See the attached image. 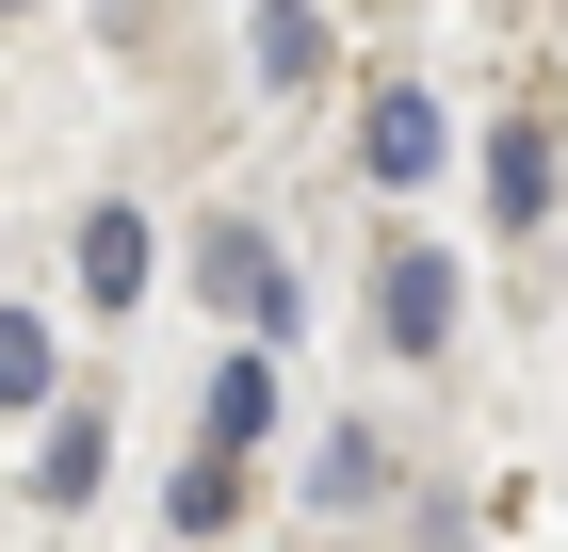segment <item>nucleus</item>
<instances>
[{
  "label": "nucleus",
  "mask_w": 568,
  "mask_h": 552,
  "mask_svg": "<svg viewBox=\"0 0 568 552\" xmlns=\"http://www.w3.org/2000/svg\"><path fill=\"white\" fill-rule=\"evenodd\" d=\"M195 293H212L227 325H261V341H276V325H293V260H276L261 228H212V244H195Z\"/></svg>",
  "instance_id": "nucleus-1"
},
{
  "label": "nucleus",
  "mask_w": 568,
  "mask_h": 552,
  "mask_svg": "<svg viewBox=\"0 0 568 552\" xmlns=\"http://www.w3.org/2000/svg\"><path fill=\"white\" fill-rule=\"evenodd\" d=\"M438 147H455V130H438V98H423V82H374V114H357V163L390 179V195H423V179H438Z\"/></svg>",
  "instance_id": "nucleus-2"
},
{
  "label": "nucleus",
  "mask_w": 568,
  "mask_h": 552,
  "mask_svg": "<svg viewBox=\"0 0 568 552\" xmlns=\"http://www.w3.org/2000/svg\"><path fill=\"white\" fill-rule=\"evenodd\" d=\"M374 309H390V358H438V341H455V260H438V244H390Z\"/></svg>",
  "instance_id": "nucleus-3"
},
{
  "label": "nucleus",
  "mask_w": 568,
  "mask_h": 552,
  "mask_svg": "<svg viewBox=\"0 0 568 552\" xmlns=\"http://www.w3.org/2000/svg\"><path fill=\"white\" fill-rule=\"evenodd\" d=\"M487 212H504V228H536V212H552V130H536V114H504V130H487Z\"/></svg>",
  "instance_id": "nucleus-4"
},
{
  "label": "nucleus",
  "mask_w": 568,
  "mask_h": 552,
  "mask_svg": "<svg viewBox=\"0 0 568 552\" xmlns=\"http://www.w3.org/2000/svg\"><path fill=\"white\" fill-rule=\"evenodd\" d=\"M82 293H98V309L146 293V212H131V195H98V212H82Z\"/></svg>",
  "instance_id": "nucleus-5"
},
{
  "label": "nucleus",
  "mask_w": 568,
  "mask_h": 552,
  "mask_svg": "<svg viewBox=\"0 0 568 552\" xmlns=\"http://www.w3.org/2000/svg\"><path fill=\"white\" fill-rule=\"evenodd\" d=\"M195 423H212V455H244V439L276 423V358H261V341H244V358L212 374V407H195Z\"/></svg>",
  "instance_id": "nucleus-6"
},
{
  "label": "nucleus",
  "mask_w": 568,
  "mask_h": 552,
  "mask_svg": "<svg viewBox=\"0 0 568 552\" xmlns=\"http://www.w3.org/2000/svg\"><path fill=\"white\" fill-rule=\"evenodd\" d=\"M244 49H261V82H325V17H308V0H261Z\"/></svg>",
  "instance_id": "nucleus-7"
},
{
  "label": "nucleus",
  "mask_w": 568,
  "mask_h": 552,
  "mask_svg": "<svg viewBox=\"0 0 568 552\" xmlns=\"http://www.w3.org/2000/svg\"><path fill=\"white\" fill-rule=\"evenodd\" d=\"M98 455H114V439H98V407H65V423H49V455H33V504H98Z\"/></svg>",
  "instance_id": "nucleus-8"
},
{
  "label": "nucleus",
  "mask_w": 568,
  "mask_h": 552,
  "mask_svg": "<svg viewBox=\"0 0 568 552\" xmlns=\"http://www.w3.org/2000/svg\"><path fill=\"white\" fill-rule=\"evenodd\" d=\"M374 488H390V439L342 423V439H325V471H308V504H374Z\"/></svg>",
  "instance_id": "nucleus-9"
},
{
  "label": "nucleus",
  "mask_w": 568,
  "mask_h": 552,
  "mask_svg": "<svg viewBox=\"0 0 568 552\" xmlns=\"http://www.w3.org/2000/svg\"><path fill=\"white\" fill-rule=\"evenodd\" d=\"M0 407H49V325L33 309H0Z\"/></svg>",
  "instance_id": "nucleus-10"
},
{
  "label": "nucleus",
  "mask_w": 568,
  "mask_h": 552,
  "mask_svg": "<svg viewBox=\"0 0 568 552\" xmlns=\"http://www.w3.org/2000/svg\"><path fill=\"white\" fill-rule=\"evenodd\" d=\"M227 504H244V455H195V471H179V536H212Z\"/></svg>",
  "instance_id": "nucleus-11"
},
{
  "label": "nucleus",
  "mask_w": 568,
  "mask_h": 552,
  "mask_svg": "<svg viewBox=\"0 0 568 552\" xmlns=\"http://www.w3.org/2000/svg\"><path fill=\"white\" fill-rule=\"evenodd\" d=\"M0 17H17V0H0Z\"/></svg>",
  "instance_id": "nucleus-12"
}]
</instances>
